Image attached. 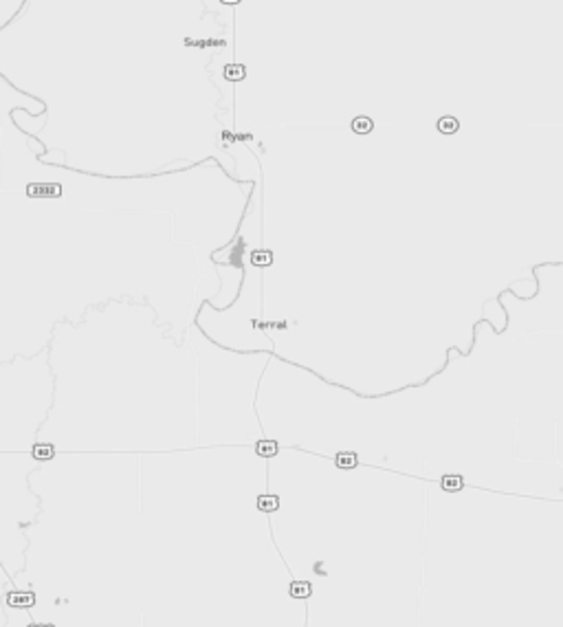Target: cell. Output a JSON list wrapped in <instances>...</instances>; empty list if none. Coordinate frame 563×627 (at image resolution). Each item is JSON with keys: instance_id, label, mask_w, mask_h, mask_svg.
<instances>
[{"instance_id": "obj_2", "label": "cell", "mask_w": 563, "mask_h": 627, "mask_svg": "<svg viewBox=\"0 0 563 627\" xmlns=\"http://www.w3.org/2000/svg\"><path fill=\"white\" fill-rule=\"evenodd\" d=\"M440 487L449 493H458V491H462L464 480H462V476H458V473H447V476H442V480H440Z\"/></svg>"}, {"instance_id": "obj_7", "label": "cell", "mask_w": 563, "mask_h": 627, "mask_svg": "<svg viewBox=\"0 0 563 627\" xmlns=\"http://www.w3.org/2000/svg\"><path fill=\"white\" fill-rule=\"evenodd\" d=\"M352 130H354L356 135H367V132L372 130L370 117H356V119L352 121Z\"/></svg>"}, {"instance_id": "obj_4", "label": "cell", "mask_w": 563, "mask_h": 627, "mask_svg": "<svg viewBox=\"0 0 563 627\" xmlns=\"http://www.w3.org/2000/svg\"><path fill=\"white\" fill-rule=\"evenodd\" d=\"M335 465L339 467V469H354L356 465H359V458H356V453L354 451H341V453H337L335 456Z\"/></svg>"}, {"instance_id": "obj_6", "label": "cell", "mask_w": 563, "mask_h": 627, "mask_svg": "<svg viewBox=\"0 0 563 627\" xmlns=\"http://www.w3.org/2000/svg\"><path fill=\"white\" fill-rule=\"evenodd\" d=\"M258 508L262 513H275L280 508V497L278 495H260L258 497Z\"/></svg>"}, {"instance_id": "obj_10", "label": "cell", "mask_w": 563, "mask_h": 627, "mask_svg": "<svg viewBox=\"0 0 563 627\" xmlns=\"http://www.w3.org/2000/svg\"><path fill=\"white\" fill-rule=\"evenodd\" d=\"M53 447L51 445H35V449H33V456L38 458V460H49V458H53Z\"/></svg>"}, {"instance_id": "obj_5", "label": "cell", "mask_w": 563, "mask_h": 627, "mask_svg": "<svg viewBox=\"0 0 563 627\" xmlns=\"http://www.w3.org/2000/svg\"><path fill=\"white\" fill-rule=\"evenodd\" d=\"M251 262H253L258 269L271 267V264H273V253H271L269 249H258V251L251 253Z\"/></svg>"}, {"instance_id": "obj_11", "label": "cell", "mask_w": 563, "mask_h": 627, "mask_svg": "<svg viewBox=\"0 0 563 627\" xmlns=\"http://www.w3.org/2000/svg\"><path fill=\"white\" fill-rule=\"evenodd\" d=\"M222 2H238V0H222Z\"/></svg>"}, {"instance_id": "obj_9", "label": "cell", "mask_w": 563, "mask_h": 627, "mask_svg": "<svg viewBox=\"0 0 563 627\" xmlns=\"http://www.w3.org/2000/svg\"><path fill=\"white\" fill-rule=\"evenodd\" d=\"M224 75H227V79H231V81L242 79V77H244V66H240V64H231V66H227Z\"/></svg>"}, {"instance_id": "obj_8", "label": "cell", "mask_w": 563, "mask_h": 627, "mask_svg": "<svg viewBox=\"0 0 563 627\" xmlns=\"http://www.w3.org/2000/svg\"><path fill=\"white\" fill-rule=\"evenodd\" d=\"M438 130L444 132V135H453V132L458 130V119H455V117H442V119L438 121Z\"/></svg>"}, {"instance_id": "obj_1", "label": "cell", "mask_w": 563, "mask_h": 627, "mask_svg": "<svg viewBox=\"0 0 563 627\" xmlns=\"http://www.w3.org/2000/svg\"><path fill=\"white\" fill-rule=\"evenodd\" d=\"M255 453L260 458H273L280 453V445L278 440H271V438H264V440H258L255 442Z\"/></svg>"}, {"instance_id": "obj_3", "label": "cell", "mask_w": 563, "mask_h": 627, "mask_svg": "<svg viewBox=\"0 0 563 627\" xmlns=\"http://www.w3.org/2000/svg\"><path fill=\"white\" fill-rule=\"evenodd\" d=\"M288 592L293 599H308V596L313 594V585H310L308 581H293Z\"/></svg>"}]
</instances>
